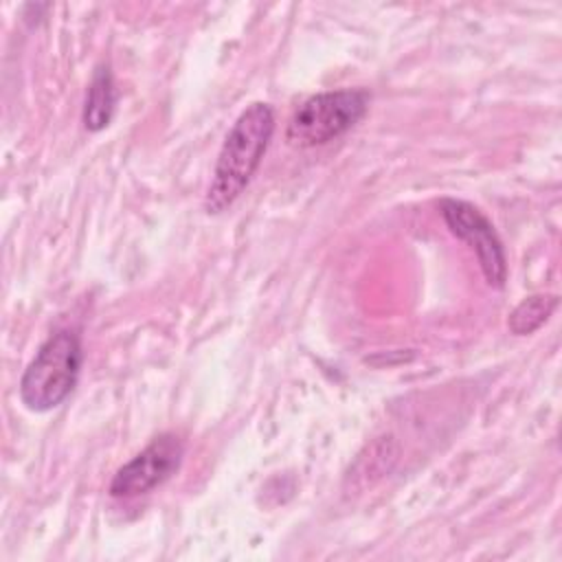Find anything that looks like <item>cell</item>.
Instances as JSON below:
<instances>
[{
	"instance_id": "6da1fadb",
	"label": "cell",
	"mask_w": 562,
	"mask_h": 562,
	"mask_svg": "<svg viewBox=\"0 0 562 562\" xmlns=\"http://www.w3.org/2000/svg\"><path fill=\"white\" fill-rule=\"evenodd\" d=\"M274 134V110L270 103H250L228 130L204 195V211L217 215L226 211L248 187L259 169Z\"/></svg>"
},
{
	"instance_id": "7a4b0ae2",
	"label": "cell",
	"mask_w": 562,
	"mask_h": 562,
	"mask_svg": "<svg viewBox=\"0 0 562 562\" xmlns=\"http://www.w3.org/2000/svg\"><path fill=\"white\" fill-rule=\"evenodd\" d=\"M81 362V340L75 331L50 334L20 378L22 404L33 413L57 408L77 386Z\"/></svg>"
},
{
	"instance_id": "3957f363",
	"label": "cell",
	"mask_w": 562,
	"mask_h": 562,
	"mask_svg": "<svg viewBox=\"0 0 562 562\" xmlns=\"http://www.w3.org/2000/svg\"><path fill=\"white\" fill-rule=\"evenodd\" d=\"M367 108L369 92L362 88L318 92L296 108L285 138L294 147L325 145L349 132L367 114Z\"/></svg>"
},
{
	"instance_id": "277c9868",
	"label": "cell",
	"mask_w": 562,
	"mask_h": 562,
	"mask_svg": "<svg viewBox=\"0 0 562 562\" xmlns=\"http://www.w3.org/2000/svg\"><path fill=\"white\" fill-rule=\"evenodd\" d=\"M439 213L450 233L474 250L485 281L492 288H503L507 281V259L503 241L494 231L492 222L481 213V209L465 200L446 198L439 204Z\"/></svg>"
},
{
	"instance_id": "5b68a950",
	"label": "cell",
	"mask_w": 562,
	"mask_h": 562,
	"mask_svg": "<svg viewBox=\"0 0 562 562\" xmlns=\"http://www.w3.org/2000/svg\"><path fill=\"white\" fill-rule=\"evenodd\" d=\"M184 457V441L173 432H162L151 439L136 457H132L110 481L114 498H132L151 492L173 476Z\"/></svg>"
},
{
	"instance_id": "8992f818",
	"label": "cell",
	"mask_w": 562,
	"mask_h": 562,
	"mask_svg": "<svg viewBox=\"0 0 562 562\" xmlns=\"http://www.w3.org/2000/svg\"><path fill=\"white\" fill-rule=\"evenodd\" d=\"M116 103L114 79L108 66H99L90 79L86 105H83V125L90 132H101L110 125Z\"/></svg>"
},
{
	"instance_id": "52a82bcc",
	"label": "cell",
	"mask_w": 562,
	"mask_h": 562,
	"mask_svg": "<svg viewBox=\"0 0 562 562\" xmlns=\"http://www.w3.org/2000/svg\"><path fill=\"white\" fill-rule=\"evenodd\" d=\"M558 296L555 294H531L527 299H522L507 318V327L512 334L516 336H527L533 334L536 329H540L549 316L555 312L558 307Z\"/></svg>"
}]
</instances>
